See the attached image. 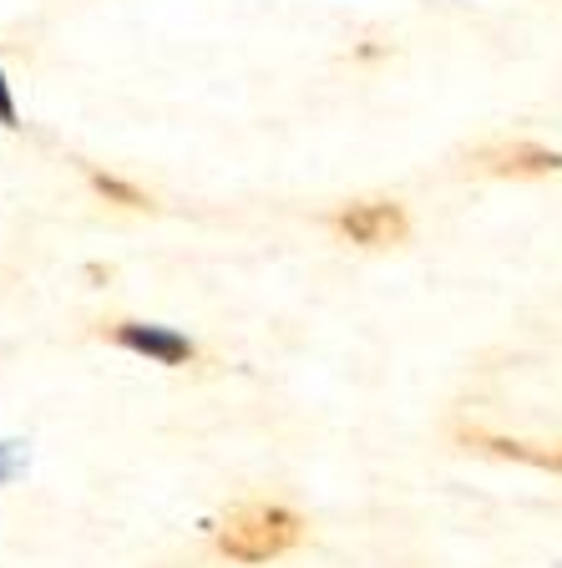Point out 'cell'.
<instances>
[{"instance_id":"cell-1","label":"cell","mask_w":562,"mask_h":568,"mask_svg":"<svg viewBox=\"0 0 562 568\" xmlns=\"http://www.w3.org/2000/svg\"><path fill=\"white\" fill-rule=\"evenodd\" d=\"M299 532H305L299 513L274 508V503H258V508H244V513H234V518L223 523L218 548L228 558H238V564H269V558L289 554V548L299 544Z\"/></svg>"},{"instance_id":"cell-2","label":"cell","mask_w":562,"mask_h":568,"mask_svg":"<svg viewBox=\"0 0 562 568\" xmlns=\"http://www.w3.org/2000/svg\"><path fill=\"white\" fill-rule=\"evenodd\" d=\"M335 229L360 248H390L406 239L410 224H406V209H400V203L365 199V203H350V209L335 213Z\"/></svg>"},{"instance_id":"cell-3","label":"cell","mask_w":562,"mask_h":568,"mask_svg":"<svg viewBox=\"0 0 562 568\" xmlns=\"http://www.w3.org/2000/svg\"><path fill=\"white\" fill-rule=\"evenodd\" d=\"M112 341H117L122 351H132V355H147V361H157V366H187V361L198 355V345L187 341L183 331L147 325V320H117V325H112Z\"/></svg>"},{"instance_id":"cell-4","label":"cell","mask_w":562,"mask_h":568,"mask_svg":"<svg viewBox=\"0 0 562 568\" xmlns=\"http://www.w3.org/2000/svg\"><path fill=\"white\" fill-rule=\"evenodd\" d=\"M477 168L492 178H548L562 168V158L538 142H502V148H481Z\"/></svg>"},{"instance_id":"cell-5","label":"cell","mask_w":562,"mask_h":568,"mask_svg":"<svg viewBox=\"0 0 562 568\" xmlns=\"http://www.w3.org/2000/svg\"><path fill=\"white\" fill-rule=\"evenodd\" d=\"M467 447H481L492 457L507 462H528V467H542V473H562V447H538V442H512V437H492V432H467Z\"/></svg>"},{"instance_id":"cell-6","label":"cell","mask_w":562,"mask_h":568,"mask_svg":"<svg viewBox=\"0 0 562 568\" xmlns=\"http://www.w3.org/2000/svg\"><path fill=\"white\" fill-rule=\"evenodd\" d=\"M92 189L102 193V199L122 203V209H153V199H147V193L132 189V183H122V178H112V173H92Z\"/></svg>"},{"instance_id":"cell-7","label":"cell","mask_w":562,"mask_h":568,"mask_svg":"<svg viewBox=\"0 0 562 568\" xmlns=\"http://www.w3.org/2000/svg\"><path fill=\"white\" fill-rule=\"evenodd\" d=\"M21 122V112H16V92L11 82H6V67H0V128H16Z\"/></svg>"}]
</instances>
